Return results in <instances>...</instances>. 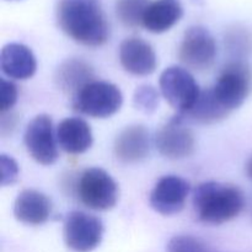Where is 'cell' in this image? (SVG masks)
<instances>
[{"mask_svg": "<svg viewBox=\"0 0 252 252\" xmlns=\"http://www.w3.org/2000/svg\"><path fill=\"white\" fill-rule=\"evenodd\" d=\"M57 21L76 43L101 47L110 38V26L98 0H59Z\"/></svg>", "mask_w": 252, "mask_h": 252, "instance_id": "1", "label": "cell"}, {"mask_svg": "<svg viewBox=\"0 0 252 252\" xmlns=\"http://www.w3.org/2000/svg\"><path fill=\"white\" fill-rule=\"evenodd\" d=\"M245 207V196L238 186L208 181L198 185L193 208L201 223L221 225L235 219Z\"/></svg>", "mask_w": 252, "mask_h": 252, "instance_id": "2", "label": "cell"}, {"mask_svg": "<svg viewBox=\"0 0 252 252\" xmlns=\"http://www.w3.org/2000/svg\"><path fill=\"white\" fill-rule=\"evenodd\" d=\"M252 90V70L243 61L226 64L212 88L218 102L229 113L243 106Z\"/></svg>", "mask_w": 252, "mask_h": 252, "instance_id": "3", "label": "cell"}, {"mask_svg": "<svg viewBox=\"0 0 252 252\" xmlns=\"http://www.w3.org/2000/svg\"><path fill=\"white\" fill-rule=\"evenodd\" d=\"M122 91L108 81L94 80L73 97V107L93 118H108L121 110Z\"/></svg>", "mask_w": 252, "mask_h": 252, "instance_id": "4", "label": "cell"}, {"mask_svg": "<svg viewBox=\"0 0 252 252\" xmlns=\"http://www.w3.org/2000/svg\"><path fill=\"white\" fill-rule=\"evenodd\" d=\"M76 189L81 203L93 211H110L120 198L117 182L101 167L85 170L79 179Z\"/></svg>", "mask_w": 252, "mask_h": 252, "instance_id": "5", "label": "cell"}, {"mask_svg": "<svg viewBox=\"0 0 252 252\" xmlns=\"http://www.w3.org/2000/svg\"><path fill=\"white\" fill-rule=\"evenodd\" d=\"M159 89L162 97L181 116L193 107L201 95V89L189 69L177 65L169 66L162 71Z\"/></svg>", "mask_w": 252, "mask_h": 252, "instance_id": "6", "label": "cell"}, {"mask_svg": "<svg viewBox=\"0 0 252 252\" xmlns=\"http://www.w3.org/2000/svg\"><path fill=\"white\" fill-rule=\"evenodd\" d=\"M103 231V223L97 217L80 211L70 212L64 220V243L74 252H91L100 246Z\"/></svg>", "mask_w": 252, "mask_h": 252, "instance_id": "7", "label": "cell"}, {"mask_svg": "<svg viewBox=\"0 0 252 252\" xmlns=\"http://www.w3.org/2000/svg\"><path fill=\"white\" fill-rule=\"evenodd\" d=\"M30 157L39 165L49 166L58 160V139L53 122L48 115H38L27 125L24 134Z\"/></svg>", "mask_w": 252, "mask_h": 252, "instance_id": "8", "label": "cell"}, {"mask_svg": "<svg viewBox=\"0 0 252 252\" xmlns=\"http://www.w3.org/2000/svg\"><path fill=\"white\" fill-rule=\"evenodd\" d=\"M217 58V42L203 26H192L185 32L179 47V59L186 68L203 71Z\"/></svg>", "mask_w": 252, "mask_h": 252, "instance_id": "9", "label": "cell"}, {"mask_svg": "<svg viewBox=\"0 0 252 252\" xmlns=\"http://www.w3.org/2000/svg\"><path fill=\"white\" fill-rule=\"evenodd\" d=\"M184 121L176 115L158 130L155 145L158 152L166 159H185L194 153L196 138L191 128L184 125Z\"/></svg>", "mask_w": 252, "mask_h": 252, "instance_id": "10", "label": "cell"}, {"mask_svg": "<svg viewBox=\"0 0 252 252\" xmlns=\"http://www.w3.org/2000/svg\"><path fill=\"white\" fill-rule=\"evenodd\" d=\"M189 191V181L176 175H167L161 177L150 192V207L165 217L179 214L186 206Z\"/></svg>", "mask_w": 252, "mask_h": 252, "instance_id": "11", "label": "cell"}, {"mask_svg": "<svg viewBox=\"0 0 252 252\" xmlns=\"http://www.w3.org/2000/svg\"><path fill=\"white\" fill-rule=\"evenodd\" d=\"M120 63L127 73L135 76H147L155 71L158 57L149 42L139 37H129L121 42Z\"/></svg>", "mask_w": 252, "mask_h": 252, "instance_id": "12", "label": "cell"}, {"mask_svg": "<svg viewBox=\"0 0 252 252\" xmlns=\"http://www.w3.org/2000/svg\"><path fill=\"white\" fill-rule=\"evenodd\" d=\"M1 71L14 80H27L37 70V59L30 47L22 43H7L0 53Z\"/></svg>", "mask_w": 252, "mask_h": 252, "instance_id": "13", "label": "cell"}, {"mask_svg": "<svg viewBox=\"0 0 252 252\" xmlns=\"http://www.w3.org/2000/svg\"><path fill=\"white\" fill-rule=\"evenodd\" d=\"M115 155L125 164H135L149 154V132L144 126L134 125L121 130L115 140Z\"/></svg>", "mask_w": 252, "mask_h": 252, "instance_id": "14", "label": "cell"}, {"mask_svg": "<svg viewBox=\"0 0 252 252\" xmlns=\"http://www.w3.org/2000/svg\"><path fill=\"white\" fill-rule=\"evenodd\" d=\"M52 214V202L37 189H24L17 194L14 203V216L26 225H42Z\"/></svg>", "mask_w": 252, "mask_h": 252, "instance_id": "15", "label": "cell"}, {"mask_svg": "<svg viewBox=\"0 0 252 252\" xmlns=\"http://www.w3.org/2000/svg\"><path fill=\"white\" fill-rule=\"evenodd\" d=\"M57 139L62 150L71 155L88 152L94 142L90 125L80 117H69L57 127Z\"/></svg>", "mask_w": 252, "mask_h": 252, "instance_id": "16", "label": "cell"}, {"mask_svg": "<svg viewBox=\"0 0 252 252\" xmlns=\"http://www.w3.org/2000/svg\"><path fill=\"white\" fill-rule=\"evenodd\" d=\"M94 68L86 61L80 58H70L59 64L54 74V83L57 88L66 95L74 96L93 83Z\"/></svg>", "mask_w": 252, "mask_h": 252, "instance_id": "17", "label": "cell"}, {"mask_svg": "<svg viewBox=\"0 0 252 252\" xmlns=\"http://www.w3.org/2000/svg\"><path fill=\"white\" fill-rule=\"evenodd\" d=\"M184 9L180 0H155L148 6L143 26L153 33H162L181 20Z\"/></svg>", "mask_w": 252, "mask_h": 252, "instance_id": "18", "label": "cell"}, {"mask_svg": "<svg viewBox=\"0 0 252 252\" xmlns=\"http://www.w3.org/2000/svg\"><path fill=\"white\" fill-rule=\"evenodd\" d=\"M229 115L230 113L218 102L212 89H208V90L201 91L198 100L189 112L179 116L184 120L189 118L199 125H213V123L223 121Z\"/></svg>", "mask_w": 252, "mask_h": 252, "instance_id": "19", "label": "cell"}, {"mask_svg": "<svg viewBox=\"0 0 252 252\" xmlns=\"http://www.w3.org/2000/svg\"><path fill=\"white\" fill-rule=\"evenodd\" d=\"M149 4V0H118L116 15L123 26L135 29L143 25L144 14Z\"/></svg>", "mask_w": 252, "mask_h": 252, "instance_id": "20", "label": "cell"}, {"mask_svg": "<svg viewBox=\"0 0 252 252\" xmlns=\"http://www.w3.org/2000/svg\"><path fill=\"white\" fill-rule=\"evenodd\" d=\"M225 46L233 56L241 61L252 52V34L244 27H234L226 33Z\"/></svg>", "mask_w": 252, "mask_h": 252, "instance_id": "21", "label": "cell"}, {"mask_svg": "<svg viewBox=\"0 0 252 252\" xmlns=\"http://www.w3.org/2000/svg\"><path fill=\"white\" fill-rule=\"evenodd\" d=\"M167 252H220L214 251L206 243L191 235H176L170 239Z\"/></svg>", "mask_w": 252, "mask_h": 252, "instance_id": "22", "label": "cell"}, {"mask_svg": "<svg viewBox=\"0 0 252 252\" xmlns=\"http://www.w3.org/2000/svg\"><path fill=\"white\" fill-rule=\"evenodd\" d=\"M160 94L154 86L142 85L135 90L133 96L134 106L144 113H153L159 106Z\"/></svg>", "mask_w": 252, "mask_h": 252, "instance_id": "23", "label": "cell"}, {"mask_svg": "<svg viewBox=\"0 0 252 252\" xmlns=\"http://www.w3.org/2000/svg\"><path fill=\"white\" fill-rule=\"evenodd\" d=\"M0 171H1V186H11L19 179V165L16 160L6 154L0 155Z\"/></svg>", "mask_w": 252, "mask_h": 252, "instance_id": "24", "label": "cell"}, {"mask_svg": "<svg viewBox=\"0 0 252 252\" xmlns=\"http://www.w3.org/2000/svg\"><path fill=\"white\" fill-rule=\"evenodd\" d=\"M17 91L16 85L11 80L1 79V85H0V112L5 113L11 111L15 103L17 102Z\"/></svg>", "mask_w": 252, "mask_h": 252, "instance_id": "25", "label": "cell"}, {"mask_svg": "<svg viewBox=\"0 0 252 252\" xmlns=\"http://www.w3.org/2000/svg\"><path fill=\"white\" fill-rule=\"evenodd\" d=\"M17 122H19L17 116L15 115L14 112H11V111L1 113V127H0V129H1V134L2 135L11 134L12 130L16 128Z\"/></svg>", "mask_w": 252, "mask_h": 252, "instance_id": "26", "label": "cell"}, {"mask_svg": "<svg viewBox=\"0 0 252 252\" xmlns=\"http://www.w3.org/2000/svg\"><path fill=\"white\" fill-rule=\"evenodd\" d=\"M246 174H248L249 179L252 180V155L249 158L248 162H246Z\"/></svg>", "mask_w": 252, "mask_h": 252, "instance_id": "27", "label": "cell"}]
</instances>
